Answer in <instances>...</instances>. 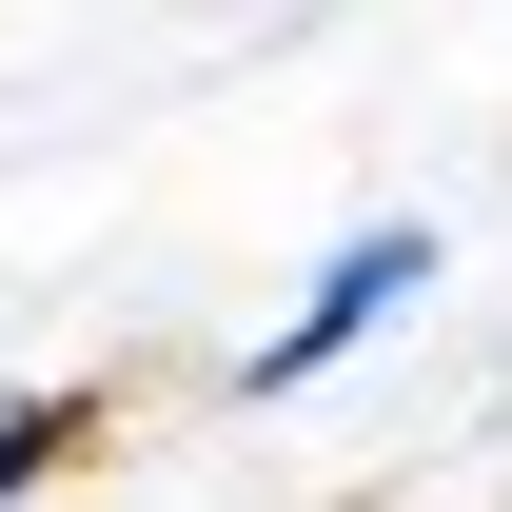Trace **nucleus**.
<instances>
[{
  "label": "nucleus",
  "mask_w": 512,
  "mask_h": 512,
  "mask_svg": "<svg viewBox=\"0 0 512 512\" xmlns=\"http://www.w3.org/2000/svg\"><path fill=\"white\" fill-rule=\"evenodd\" d=\"M434 276H453V237H434V217H355V237H335L316 276H296V316H276V335H237V375H217V394H237V414H276V394H316L335 355H375V335L414 316Z\"/></svg>",
  "instance_id": "f257e3e1"
},
{
  "label": "nucleus",
  "mask_w": 512,
  "mask_h": 512,
  "mask_svg": "<svg viewBox=\"0 0 512 512\" xmlns=\"http://www.w3.org/2000/svg\"><path fill=\"white\" fill-rule=\"evenodd\" d=\"M79 434H99V414H79V394H0V512L40 493V473H60Z\"/></svg>",
  "instance_id": "f03ea898"
}]
</instances>
